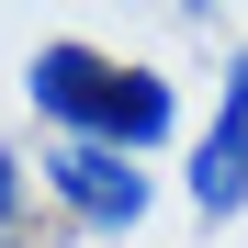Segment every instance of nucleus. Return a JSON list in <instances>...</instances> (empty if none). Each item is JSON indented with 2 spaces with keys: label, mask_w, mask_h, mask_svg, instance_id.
<instances>
[{
  "label": "nucleus",
  "mask_w": 248,
  "mask_h": 248,
  "mask_svg": "<svg viewBox=\"0 0 248 248\" xmlns=\"http://www.w3.org/2000/svg\"><path fill=\"white\" fill-rule=\"evenodd\" d=\"M23 102L46 113L57 136L124 147V158H147V147L181 136V91L158 68H136V57H102V46H34L23 57Z\"/></svg>",
  "instance_id": "obj_1"
},
{
  "label": "nucleus",
  "mask_w": 248,
  "mask_h": 248,
  "mask_svg": "<svg viewBox=\"0 0 248 248\" xmlns=\"http://www.w3.org/2000/svg\"><path fill=\"white\" fill-rule=\"evenodd\" d=\"M34 181H46V203L68 226H91V237H136L147 226V170L124 147H79V136H57L46 158H34Z\"/></svg>",
  "instance_id": "obj_2"
},
{
  "label": "nucleus",
  "mask_w": 248,
  "mask_h": 248,
  "mask_svg": "<svg viewBox=\"0 0 248 248\" xmlns=\"http://www.w3.org/2000/svg\"><path fill=\"white\" fill-rule=\"evenodd\" d=\"M181 192L203 203V215H248V147H237V136H192Z\"/></svg>",
  "instance_id": "obj_3"
},
{
  "label": "nucleus",
  "mask_w": 248,
  "mask_h": 248,
  "mask_svg": "<svg viewBox=\"0 0 248 248\" xmlns=\"http://www.w3.org/2000/svg\"><path fill=\"white\" fill-rule=\"evenodd\" d=\"M23 203H34V158L0 147V237H23Z\"/></svg>",
  "instance_id": "obj_4"
}]
</instances>
